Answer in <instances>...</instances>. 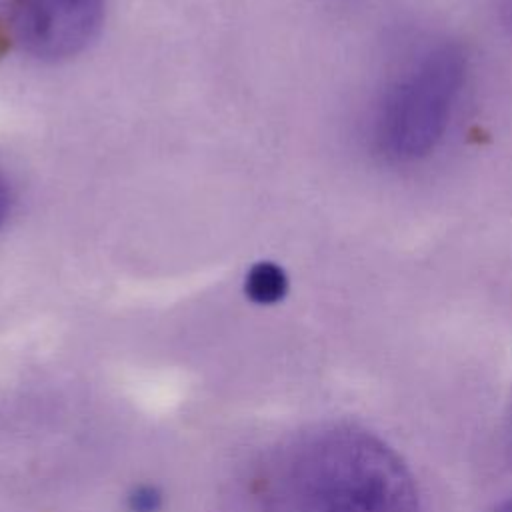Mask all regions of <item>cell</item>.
Wrapping results in <instances>:
<instances>
[{
	"mask_svg": "<svg viewBox=\"0 0 512 512\" xmlns=\"http://www.w3.org/2000/svg\"><path fill=\"white\" fill-rule=\"evenodd\" d=\"M240 512H420L404 460L356 426H322L278 444L248 472Z\"/></svg>",
	"mask_w": 512,
	"mask_h": 512,
	"instance_id": "obj_1",
	"label": "cell"
},
{
	"mask_svg": "<svg viewBox=\"0 0 512 512\" xmlns=\"http://www.w3.org/2000/svg\"><path fill=\"white\" fill-rule=\"evenodd\" d=\"M470 72L466 48L434 40L412 52L378 88L366 120L370 150L388 164H414L444 140Z\"/></svg>",
	"mask_w": 512,
	"mask_h": 512,
	"instance_id": "obj_2",
	"label": "cell"
},
{
	"mask_svg": "<svg viewBox=\"0 0 512 512\" xmlns=\"http://www.w3.org/2000/svg\"><path fill=\"white\" fill-rule=\"evenodd\" d=\"M2 10L20 50L42 62H62L96 38L106 0H2Z\"/></svg>",
	"mask_w": 512,
	"mask_h": 512,
	"instance_id": "obj_3",
	"label": "cell"
},
{
	"mask_svg": "<svg viewBox=\"0 0 512 512\" xmlns=\"http://www.w3.org/2000/svg\"><path fill=\"white\" fill-rule=\"evenodd\" d=\"M286 290L288 278L274 262H260L246 276V294L258 304H274L284 298Z\"/></svg>",
	"mask_w": 512,
	"mask_h": 512,
	"instance_id": "obj_4",
	"label": "cell"
},
{
	"mask_svg": "<svg viewBox=\"0 0 512 512\" xmlns=\"http://www.w3.org/2000/svg\"><path fill=\"white\" fill-rule=\"evenodd\" d=\"M160 508V494L150 486H140L130 494L132 512H156Z\"/></svg>",
	"mask_w": 512,
	"mask_h": 512,
	"instance_id": "obj_5",
	"label": "cell"
},
{
	"mask_svg": "<svg viewBox=\"0 0 512 512\" xmlns=\"http://www.w3.org/2000/svg\"><path fill=\"white\" fill-rule=\"evenodd\" d=\"M10 204H12V194H10V186L6 182V178L0 174V228L6 222V216L10 212Z\"/></svg>",
	"mask_w": 512,
	"mask_h": 512,
	"instance_id": "obj_6",
	"label": "cell"
},
{
	"mask_svg": "<svg viewBox=\"0 0 512 512\" xmlns=\"http://www.w3.org/2000/svg\"><path fill=\"white\" fill-rule=\"evenodd\" d=\"M496 12L500 18V24L512 36V0H496Z\"/></svg>",
	"mask_w": 512,
	"mask_h": 512,
	"instance_id": "obj_7",
	"label": "cell"
},
{
	"mask_svg": "<svg viewBox=\"0 0 512 512\" xmlns=\"http://www.w3.org/2000/svg\"><path fill=\"white\" fill-rule=\"evenodd\" d=\"M492 512H512V496L506 498L504 502H500Z\"/></svg>",
	"mask_w": 512,
	"mask_h": 512,
	"instance_id": "obj_8",
	"label": "cell"
}]
</instances>
